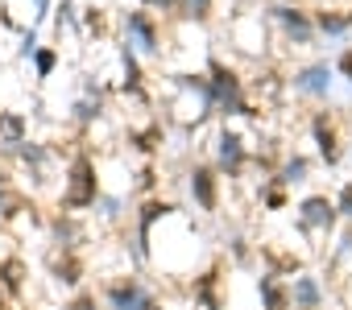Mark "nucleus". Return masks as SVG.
I'll list each match as a JSON object with an SVG mask.
<instances>
[{"label": "nucleus", "mask_w": 352, "mask_h": 310, "mask_svg": "<svg viewBox=\"0 0 352 310\" xmlns=\"http://www.w3.org/2000/svg\"><path fill=\"white\" fill-rule=\"evenodd\" d=\"M340 211L352 215V187H344V195H340Z\"/></svg>", "instance_id": "2eb2a0df"}, {"label": "nucleus", "mask_w": 352, "mask_h": 310, "mask_svg": "<svg viewBox=\"0 0 352 310\" xmlns=\"http://www.w3.org/2000/svg\"><path fill=\"white\" fill-rule=\"evenodd\" d=\"M208 9H212V0H183L187 17H208Z\"/></svg>", "instance_id": "ddd939ff"}, {"label": "nucleus", "mask_w": 352, "mask_h": 310, "mask_svg": "<svg viewBox=\"0 0 352 310\" xmlns=\"http://www.w3.org/2000/svg\"><path fill=\"white\" fill-rule=\"evenodd\" d=\"M327 87H331L327 62H315V67H307V71L294 75V91H302V95H327Z\"/></svg>", "instance_id": "7ed1b4c3"}, {"label": "nucleus", "mask_w": 352, "mask_h": 310, "mask_svg": "<svg viewBox=\"0 0 352 310\" xmlns=\"http://www.w3.org/2000/svg\"><path fill=\"white\" fill-rule=\"evenodd\" d=\"M38 5V17H46V9H50V0H34Z\"/></svg>", "instance_id": "f3484780"}, {"label": "nucleus", "mask_w": 352, "mask_h": 310, "mask_svg": "<svg viewBox=\"0 0 352 310\" xmlns=\"http://www.w3.org/2000/svg\"><path fill=\"white\" fill-rule=\"evenodd\" d=\"M191 191L199 195V203H204V207H212V203H216V191H212V174H208V170H195Z\"/></svg>", "instance_id": "9d476101"}, {"label": "nucleus", "mask_w": 352, "mask_h": 310, "mask_svg": "<svg viewBox=\"0 0 352 310\" xmlns=\"http://www.w3.org/2000/svg\"><path fill=\"white\" fill-rule=\"evenodd\" d=\"M302 174H307V162H302V158H294V162L282 170V182H302Z\"/></svg>", "instance_id": "f8f14e48"}, {"label": "nucleus", "mask_w": 352, "mask_h": 310, "mask_svg": "<svg viewBox=\"0 0 352 310\" xmlns=\"http://www.w3.org/2000/svg\"><path fill=\"white\" fill-rule=\"evenodd\" d=\"M129 38H133L145 54H157V50H162V46H157V29H153L149 13H129Z\"/></svg>", "instance_id": "20e7f679"}, {"label": "nucleus", "mask_w": 352, "mask_h": 310, "mask_svg": "<svg viewBox=\"0 0 352 310\" xmlns=\"http://www.w3.org/2000/svg\"><path fill=\"white\" fill-rule=\"evenodd\" d=\"M91 170H87V162H79V170H75V191H71V203H91L96 199V191H91Z\"/></svg>", "instance_id": "1a4fd4ad"}, {"label": "nucleus", "mask_w": 352, "mask_h": 310, "mask_svg": "<svg viewBox=\"0 0 352 310\" xmlns=\"http://www.w3.org/2000/svg\"><path fill=\"white\" fill-rule=\"evenodd\" d=\"M208 99H212V104H220V108H228V112H249V108H245V95H241V83H236V75H232V71H224V67H212Z\"/></svg>", "instance_id": "f257e3e1"}, {"label": "nucleus", "mask_w": 352, "mask_h": 310, "mask_svg": "<svg viewBox=\"0 0 352 310\" xmlns=\"http://www.w3.org/2000/svg\"><path fill=\"white\" fill-rule=\"evenodd\" d=\"M274 13H278V21L286 25V34H294V42H311V25H307L302 13H294V9H274Z\"/></svg>", "instance_id": "423d86ee"}, {"label": "nucleus", "mask_w": 352, "mask_h": 310, "mask_svg": "<svg viewBox=\"0 0 352 310\" xmlns=\"http://www.w3.org/2000/svg\"><path fill=\"white\" fill-rule=\"evenodd\" d=\"M54 71V50H42L38 54V75H50Z\"/></svg>", "instance_id": "4468645a"}, {"label": "nucleus", "mask_w": 352, "mask_h": 310, "mask_svg": "<svg viewBox=\"0 0 352 310\" xmlns=\"http://www.w3.org/2000/svg\"><path fill=\"white\" fill-rule=\"evenodd\" d=\"M319 29H323V34H348V29H352V17H327V13H323V17H319Z\"/></svg>", "instance_id": "9b49d317"}, {"label": "nucleus", "mask_w": 352, "mask_h": 310, "mask_svg": "<svg viewBox=\"0 0 352 310\" xmlns=\"http://www.w3.org/2000/svg\"><path fill=\"white\" fill-rule=\"evenodd\" d=\"M340 67H344V75L352 79V54H344V62H340Z\"/></svg>", "instance_id": "dca6fc26"}, {"label": "nucleus", "mask_w": 352, "mask_h": 310, "mask_svg": "<svg viewBox=\"0 0 352 310\" xmlns=\"http://www.w3.org/2000/svg\"><path fill=\"white\" fill-rule=\"evenodd\" d=\"M108 302H112V310H157V302L137 285V281H129V285H116L112 294H108Z\"/></svg>", "instance_id": "f03ea898"}, {"label": "nucleus", "mask_w": 352, "mask_h": 310, "mask_svg": "<svg viewBox=\"0 0 352 310\" xmlns=\"http://www.w3.org/2000/svg\"><path fill=\"white\" fill-rule=\"evenodd\" d=\"M241 158H245V149H241V136L224 132V136H220V166H224V170H236V166H241Z\"/></svg>", "instance_id": "0eeeda50"}, {"label": "nucleus", "mask_w": 352, "mask_h": 310, "mask_svg": "<svg viewBox=\"0 0 352 310\" xmlns=\"http://www.w3.org/2000/svg\"><path fill=\"white\" fill-rule=\"evenodd\" d=\"M294 302H298L302 310H315V306H319V285H315L311 277H294Z\"/></svg>", "instance_id": "6e6552de"}, {"label": "nucleus", "mask_w": 352, "mask_h": 310, "mask_svg": "<svg viewBox=\"0 0 352 310\" xmlns=\"http://www.w3.org/2000/svg\"><path fill=\"white\" fill-rule=\"evenodd\" d=\"M145 5H157V9H166V5H170V0H145Z\"/></svg>", "instance_id": "a211bd4d"}, {"label": "nucleus", "mask_w": 352, "mask_h": 310, "mask_svg": "<svg viewBox=\"0 0 352 310\" xmlns=\"http://www.w3.org/2000/svg\"><path fill=\"white\" fill-rule=\"evenodd\" d=\"M331 211H336V207H331L327 199H307V203H302V224H307V228H331Z\"/></svg>", "instance_id": "39448f33"}]
</instances>
